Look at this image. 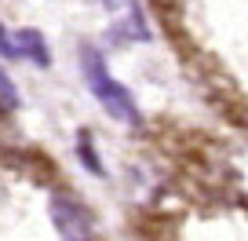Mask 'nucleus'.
<instances>
[{
  "label": "nucleus",
  "mask_w": 248,
  "mask_h": 241,
  "mask_svg": "<svg viewBox=\"0 0 248 241\" xmlns=\"http://www.w3.org/2000/svg\"><path fill=\"white\" fill-rule=\"evenodd\" d=\"M80 66H84V80L92 88V95L106 106L109 117L124 121V125H139V110H135V99L128 95V88L117 84V77H109L106 59H102L95 48H84L80 51Z\"/></svg>",
  "instance_id": "1"
},
{
  "label": "nucleus",
  "mask_w": 248,
  "mask_h": 241,
  "mask_svg": "<svg viewBox=\"0 0 248 241\" xmlns=\"http://www.w3.org/2000/svg\"><path fill=\"white\" fill-rule=\"evenodd\" d=\"M51 219H55V230H59L62 241H92V234H95V216L70 190H55L51 194Z\"/></svg>",
  "instance_id": "2"
},
{
  "label": "nucleus",
  "mask_w": 248,
  "mask_h": 241,
  "mask_svg": "<svg viewBox=\"0 0 248 241\" xmlns=\"http://www.w3.org/2000/svg\"><path fill=\"white\" fill-rule=\"evenodd\" d=\"M146 37H150L146 18H142V11L135 4H128V15L109 26V40H117V44H132V40H146Z\"/></svg>",
  "instance_id": "3"
},
{
  "label": "nucleus",
  "mask_w": 248,
  "mask_h": 241,
  "mask_svg": "<svg viewBox=\"0 0 248 241\" xmlns=\"http://www.w3.org/2000/svg\"><path fill=\"white\" fill-rule=\"evenodd\" d=\"M15 51H18V55H30L37 66H47V63H51V55H47V44H44V37H40L37 30H22V33H15Z\"/></svg>",
  "instance_id": "4"
},
{
  "label": "nucleus",
  "mask_w": 248,
  "mask_h": 241,
  "mask_svg": "<svg viewBox=\"0 0 248 241\" xmlns=\"http://www.w3.org/2000/svg\"><path fill=\"white\" fill-rule=\"evenodd\" d=\"M77 157L84 161V168L92 172V176H106V168H102V157H99V150H95V139H92V132H80L77 135Z\"/></svg>",
  "instance_id": "5"
},
{
  "label": "nucleus",
  "mask_w": 248,
  "mask_h": 241,
  "mask_svg": "<svg viewBox=\"0 0 248 241\" xmlns=\"http://www.w3.org/2000/svg\"><path fill=\"white\" fill-rule=\"evenodd\" d=\"M0 55H4V59H15V40L8 37V30H4V26H0Z\"/></svg>",
  "instance_id": "6"
}]
</instances>
